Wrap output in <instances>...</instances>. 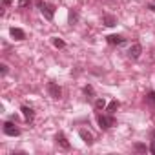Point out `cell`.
Returning <instances> with one entry per match:
<instances>
[{"label":"cell","instance_id":"obj_1","mask_svg":"<svg viewBox=\"0 0 155 155\" xmlns=\"http://www.w3.org/2000/svg\"><path fill=\"white\" fill-rule=\"evenodd\" d=\"M37 6L42 11V15L46 17V20H53V17H55V6L53 4H46L42 0H37Z\"/></svg>","mask_w":155,"mask_h":155},{"label":"cell","instance_id":"obj_2","mask_svg":"<svg viewBox=\"0 0 155 155\" xmlns=\"http://www.w3.org/2000/svg\"><path fill=\"white\" fill-rule=\"evenodd\" d=\"M97 122H99V126H101L102 130H108V128H111V126L115 124L113 117H106V115H99V117H97Z\"/></svg>","mask_w":155,"mask_h":155},{"label":"cell","instance_id":"obj_3","mask_svg":"<svg viewBox=\"0 0 155 155\" xmlns=\"http://www.w3.org/2000/svg\"><path fill=\"white\" fill-rule=\"evenodd\" d=\"M48 93H49L53 99H60L62 90H60V86H58V84H55V82H48Z\"/></svg>","mask_w":155,"mask_h":155},{"label":"cell","instance_id":"obj_4","mask_svg":"<svg viewBox=\"0 0 155 155\" xmlns=\"http://www.w3.org/2000/svg\"><path fill=\"white\" fill-rule=\"evenodd\" d=\"M4 133L9 137H17V135H20V130L13 122H4Z\"/></svg>","mask_w":155,"mask_h":155},{"label":"cell","instance_id":"obj_5","mask_svg":"<svg viewBox=\"0 0 155 155\" xmlns=\"http://www.w3.org/2000/svg\"><path fill=\"white\" fill-rule=\"evenodd\" d=\"M140 53H142L140 44H131V48L128 49V57H130V58H139V57H140Z\"/></svg>","mask_w":155,"mask_h":155},{"label":"cell","instance_id":"obj_6","mask_svg":"<svg viewBox=\"0 0 155 155\" xmlns=\"http://www.w3.org/2000/svg\"><path fill=\"white\" fill-rule=\"evenodd\" d=\"M126 40L120 37V35H110L108 37V44H111V46H122Z\"/></svg>","mask_w":155,"mask_h":155},{"label":"cell","instance_id":"obj_7","mask_svg":"<svg viewBox=\"0 0 155 155\" xmlns=\"http://www.w3.org/2000/svg\"><path fill=\"white\" fill-rule=\"evenodd\" d=\"M55 140H57V144H58L60 148H64V150H69V142H68V139L64 137V133H57Z\"/></svg>","mask_w":155,"mask_h":155},{"label":"cell","instance_id":"obj_8","mask_svg":"<svg viewBox=\"0 0 155 155\" xmlns=\"http://www.w3.org/2000/svg\"><path fill=\"white\" fill-rule=\"evenodd\" d=\"M9 33H11V37H13L15 40H24V38H26V33H24L22 29H18V28H11Z\"/></svg>","mask_w":155,"mask_h":155},{"label":"cell","instance_id":"obj_9","mask_svg":"<svg viewBox=\"0 0 155 155\" xmlns=\"http://www.w3.org/2000/svg\"><path fill=\"white\" fill-rule=\"evenodd\" d=\"M79 135L82 137V140H84L88 146H91V144H93V135H91L90 131H86V130H81V131H79Z\"/></svg>","mask_w":155,"mask_h":155},{"label":"cell","instance_id":"obj_10","mask_svg":"<svg viewBox=\"0 0 155 155\" xmlns=\"http://www.w3.org/2000/svg\"><path fill=\"white\" fill-rule=\"evenodd\" d=\"M22 113H24L26 120H33V119H35V111H33L31 108H28V106H22Z\"/></svg>","mask_w":155,"mask_h":155},{"label":"cell","instance_id":"obj_11","mask_svg":"<svg viewBox=\"0 0 155 155\" xmlns=\"http://www.w3.org/2000/svg\"><path fill=\"white\" fill-rule=\"evenodd\" d=\"M102 22H104L106 26H110V28H113V26L117 24V20H115L111 15H104V17H102Z\"/></svg>","mask_w":155,"mask_h":155},{"label":"cell","instance_id":"obj_12","mask_svg":"<svg viewBox=\"0 0 155 155\" xmlns=\"http://www.w3.org/2000/svg\"><path fill=\"white\" fill-rule=\"evenodd\" d=\"M104 108H106V101H104V99H97V101H95V110L101 111V110H104Z\"/></svg>","mask_w":155,"mask_h":155},{"label":"cell","instance_id":"obj_13","mask_svg":"<svg viewBox=\"0 0 155 155\" xmlns=\"http://www.w3.org/2000/svg\"><path fill=\"white\" fill-rule=\"evenodd\" d=\"M146 101H148V102L155 108V91H150V93L146 95Z\"/></svg>","mask_w":155,"mask_h":155},{"label":"cell","instance_id":"obj_14","mask_svg":"<svg viewBox=\"0 0 155 155\" xmlns=\"http://www.w3.org/2000/svg\"><path fill=\"white\" fill-rule=\"evenodd\" d=\"M117 108H119V102H117V101H111V102L108 104V111H110V113H113Z\"/></svg>","mask_w":155,"mask_h":155},{"label":"cell","instance_id":"obj_15","mask_svg":"<svg viewBox=\"0 0 155 155\" xmlns=\"http://www.w3.org/2000/svg\"><path fill=\"white\" fill-rule=\"evenodd\" d=\"M135 151H140V153H144V151H148V148H146V144H140V142H137L135 146Z\"/></svg>","mask_w":155,"mask_h":155},{"label":"cell","instance_id":"obj_16","mask_svg":"<svg viewBox=\"0 0 155 155\" xmlns=\"http://www.w3.org/2000/svg\"><path fill=\"white\" fill-rule=\"evenodd\" d=\"M77 20H79V15H77V11H71V13H69V22L75 24Z\"/></svg>","mask_w":155,"mask_h":155},{"label":"cell","instance_id":"obj_17","mask_svg":"<svg viewBox=\"0 0 155 155\" xmlns=\"http://www.w3.org/2000/svg\"><path fill=\"white\" fill-rule=\"evenodd\" d=\"M84 93H86L88 97H93V95H95V91H93L91 86H86V88H84Z\"/></svg>","mask_w":155,"mask_h":155},{"label":"cell","instance_id":"obj_18","mask_svg":"<svg viewBox=\"0 0 155 155\" xmlns=\"http://www.w3.org/2000/svg\"><path fill=\"white\" fill-rule=\"evenodd\" d=\"M53 44H55L57 48H64V46H66L64 40H60V38H53Z\"/></svg>","mask_w":155,"mask_h":155},{"label":"cell","instance_id":"obj_19","mask_svg":"<svg viewBox=\"0 0 155 155\" xmlns=\"http://www.w3.org/2000/svg\"><path fill=\"white\" fill-rule=\"evenodd\" d=\"M18 6L20 8H28L29 6V0H18Z\"/></svg>","mask_w":155,"mask_h":155},{"label":"cell","instance_id":"obj_20","mask_svg":"<svg viewBox=\"0 0 155 155\" xmlns=\"http://www.w3.org/2000/svg\"><path fill=\"white\" fill-rule=\"evenodd\" d=\"M0 73H2V75H6V73H8V66H6V64L0 66Z\"/></svg>","mask_w":155,"mask_h":155},{"label":"cell","instance_id":"obj_21","mask_svg":"<svg viewBox=\"0 0 155 155\" xmlns=\"http://www.w3.org/2000/svg\"><path fill=\"white\" fill-rule=\"evenodd\" d=\"M11 2H13V0H2V6H4V8H6V6H9V4H11Z\"/></svg>","mask_w":155,"mask_h":155},{"label":"cell","instance_id":"obj_22","mask_svg":"<svg viewBox=\"0 0 155 155\" xmlns=\"http://www.w3.org/2000/svg\"><path fill=\"white\" fill-rule=\"evenodd\" d=\"M150 9H151V11H155V4H150Z\"/></svg>","mask_w":155,"mask_h":155},{"label":"cell","instance_id":"obj_23","mask_svg":"<svg viewBox=\"0 0 155 155\" xmlns=\"http://www.w3.org/2000/svg\"><path fill=\"white\" fill-rule=\"evenodd\" d=\"M150 151H151V153H155V144H153V146L150 148Z\"/></svg>","mask_w":155,"mask_h":155},{"label":"cell","instance_id":"obj_24","mask_svg":"<svg viewBox=\"0 0 155 155\" xmlns=\"http://www.w3.org/2000/svg\"><path fill=\"white\" fill-rule=\"evenodd\" d=\"M153 142H155V131H153Z\"/></svg>","mask_w":155,"mask_h":155}]
</instances>
